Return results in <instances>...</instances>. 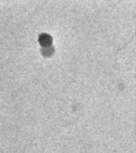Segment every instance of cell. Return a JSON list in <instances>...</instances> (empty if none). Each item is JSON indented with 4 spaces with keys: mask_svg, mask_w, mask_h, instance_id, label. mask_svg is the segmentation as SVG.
<instances>
[{
    "mask_svg": "<svg viewBox=\"0 0 136 153\" xmlns=\"http://www.w3.org/2000/svg\"><path fill=\"white\" fill-rule=\"evenodd\" d=\"M49 39H51L50 37L46 35H43V36L40 38V43L42 44L43 45H49L51 42V41H46V40H49Z\"/></svg>",
    "mask_w": 136,
    "mask_h": 153,
    "instance_id": "cell-1",
    "label": "cell"
}]
</instances>
